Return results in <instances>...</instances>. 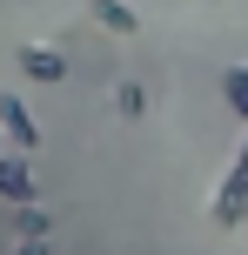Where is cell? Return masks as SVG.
<instances>
[{
  "mask_svg": "<svg viewBox=\"0 0 248 255\" xmlns=\"http://www.w3.org/2000/svg\"><path fill=\"white\" fill-rule=\"evenodd\" d=\"M0 121H7V134H20V141H34V128H27V115L13 101H0Z\"/></svg>",
  "mask_w": 248,
  "mask_h": 255,
  "instance_id": "cell-1",
  "label": "cell"
},
{
  "mask_svg": "<svg viewBox=\"0 0 248 255\" xmlns=\"http://www.w3.org/2000/svg\"><path fill=\"white\" fill-rule=\"evenodd\" d=\"M94 13H101V20H107V27H134V13H128V7H121V0H101V7H94Z\"/></svg>",
  "mask_w": 248,
  "mask_h": 255,
  "instance_id": "cell-2",
  "label": "cell"
},
{
  "mask_svg": "<svg viewBox=\"0 0 248 255\" xmlns=\"http://www.w3.org/2000/svg\"><path fill=\"white\" fill-rule=\"evenodd\" d=\"M0 188H7V195H27V175H20L13 161H0Z\"/></svg>",
  "mask_w": 248,
  "mask_h": 255,
  "instance_id": "cell-3",
  "label": "cell"
},
{
  "mask_svg": "<svg viewBox=\"0 0 248 255\" xmlns=\"http://www.w3.org/2000/svg\"><path fill=\"white\" fill-rule=\"evenodd\" d=\"M27 67H34L40 81H54V74H61V61H54V54H27Z\"/></svg>",
  "mask_w": 248,
  "mask_h": 255,
  "instance_id": "cell-4",
  "label": "cell"
},
{
  "mask_svg": "<svg viewBox=\"0 0 248 255\" xmlns=\"http://www.w3.org/2000/svg\"><path fill=\"white\" fill-rule=\"evenodd\" d=\"M235 101H242V108H248V74H242V81H235Z\"/></svg>",
  "mask_w": 248,
  "mask_h": 255,
  "instance_id": "cell-5",
  "label": "cell"
}]
</instances>
